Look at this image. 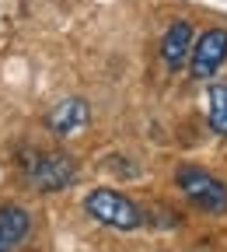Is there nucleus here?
<instances>
[{
    "mask_svg": "<svg viewBox=\"0 0 227 252\" xmlns=\"http://www.w3.org/2000/svg\"><path fill=\"white\" fill-rule=\"evenodd\" d=\"M21 172H25V182L31 189L56 193V189L74 182L77 165H74V158L63 154V151H28V154H21Z\"/></svg>",
    "mask_w": 227,
    "mask_h": 252,
    "instance_id": "obj_1",
    "label": "nucleus"
},
{
    "mask_svg": "<svg viewBox=\"0 0 227 252\" xmlns=\"http://www.w3.org/2000/svg\"><path fill=\"white\" fill-rule=\"evenodd\" d=\"M84 210L94 220H102V224H109V228H122V231L137 228L140 220H143L140 210H137V203L126 200L122 193H112V189H94V193H87Z\"/></svg>",
    "mask_w": 227,
    "mask_h": 252,
    "instance_id": "obj_2",
    "label": "nucleus"
},
{
    "mask_svg": "<svg viewBox=\"0 0 227 252\" xmlns=\"http://www.w3.org/2000/svg\"><path fill=\"white\" fill-rule=\"evenodd\" d=\"M175 179H178V189L199 210H210V214H224L227 210V186L217 175H210L203 168H178Z\"/></svg>",
    "mask_w": 227,
    "mask_h": 252,
    "instance_id": "obj_3",
    "label": "nucleus"
},
{
    "mask_svg": "<svg viewBox=\"0 0 227 252\" xmlns=\"http://www.w3.org/2000/svg\"><path fill=\"white\" fill-rule=\"evenodd\" d=\"M227 60V28H206L199 42H192V77H213Z\"/></svg>",
    "mask_w": 227,
    "mask_h": 252,
    "instance_id": "obj_4",
    "label": "nucleus"
},
{
    "mask_svg": "<svg viewBox=\"0 0 227 252\" xmlns=\"http://www.w3.org/2000/svg\"><path fill=\"white\" fill-rule=\"evenodd\" d=\"M87 116H91V109H87L84 98H63V102L49 112L46 123H49L53 133L70 137V133H77V130H84V126H87Z\"/></svg>",
    "mask_w": 227,
    "mask_h": 252,
    "instance_id": "obj_5",
    "label": "nucleus"
},
{
    "mask_svg": "<svg viewBox=\"0 0 227 252\" xmlns=\"http://www.w3.org/2000/svg\"><path fill=\"white\" fill-rule=\"evenodd\" d=\"M189 46H192V28L189 21H175L168 32H165V39H161V60L168 63L171 70H178L185 56H189Z\"/></svg>",
    "mask_w": 227,
    "mask_h": 252,
    "instance_id": "obj_6",
    "label": "nucleus"
},
{
    "mask_svg": "<svg viewBox=\"0 0 227 252\" xmlns=\"http://www.w3.org/2000/svg\"><path fill=\"white\" fill-rule=\"evenodd\" d=\"M31 228V220L21 207H0V252H11Z\"/></svg>",
    "mask_w": 227,
    "mask_h": 252,
    "instance_id": "obj_7",
    "label": "nucleus"
},
{
    "mask_svg": "<svg viewBox=\"0 0 227 252\" xmlns=\"http://www.w3.org/2000/svg\"><path fill=\"white\" fill-rule=\"evenodd\" d=\"M206 116H210L213 133L227 137V84H213L206 91Z\"/></svg>",
    "mask_w": 227,
    "mask_h": 252,
    "instance_id": "obj_8",
    "label": "nucleus"
}]
</instances>
